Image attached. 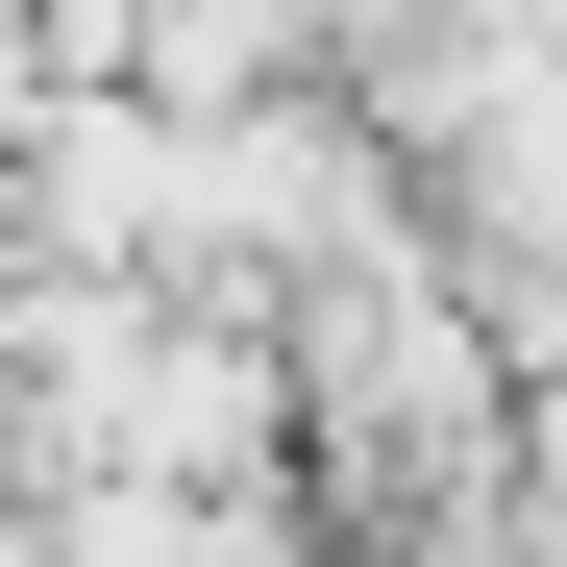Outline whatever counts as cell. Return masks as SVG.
Wrapping results in <instances>:
<instances>
[{
    "mask_svg": "<svg viewBox=\"0 0 567 567\" xmlns=\"http://www.w3.org/2000/svg\"><path fill=\"white\" fill-rule=\"evenodd\" d=\"M247 321L297 370V494H346V518L494 494V321H468V271L420 247V198H370L346 247H297Z\"/></svg>",
    "mask_w": 567,
    "mask_h": 567,
    "instance_id": "obj_1",
    "label": "cell"
},
{
    "mask_svg": "<svg viewBox=\"0 0 567 567\" xmlns=\"http://www.w3.org/2000/svg\"><path fill=\"white\" fill-rule=\"evenodd\" d=\"M0 223L50 271H198V124L124 100V74H50V100L0 124Z\"/></svg>",
    "mask_w": 567,
    "mask_h": 567,
    "instance_id": "obj_2",
    "label": "cell"
},
{
    "mask_svg": "<svg viewBox=\"0 0 567 567\" xmlns=\"http://www.w3.org/2000/svg\"><path fill=\"white\" fill-rule=\"evenodd\" d=\"M100 74L173 100V124H223L271 74H346V50H321V0H100Z\"/></svg>",
    "mask_w": 567,
    "mask_h": 567,
    "instance_id": "obj_3",
    "label": "cell"
},
{
    "mask_svg": "<svg viewBox=\"0 0 567 567\" xmlns=\"http://www.w3.org/2000/svg\"><path fill=\"white\" fill-rule=\"evenodd\" d=\"M25 100H50V25H25V0H0V124H25Z\"/></svg>",
    "mask_w": 567,
    "mask_h": 567,
    "instance_id": "obj_4",
    "label": "cell"
}]
</instances>
